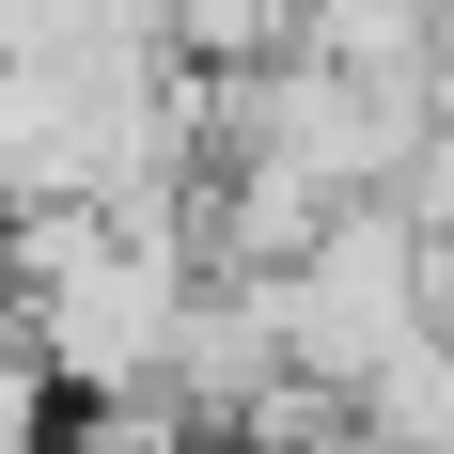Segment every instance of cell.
Segmentation results:
<instances>
[{
    "instance_id": "52a82bcc",
    "label": "cell",
    "mask_w": 454,
    "mask_h": 454,
    "mask_svg": "<svg viewBox=\"0 0 454 454\" xmlns=\"http://www.w3.org/2000/svg\"><path fill=\"white\" fill-rule=\"evenodd\" d=\"M298 454H392V439H376V423L345 408V423H314V439H298Z\"/></svg>"
},
{
    "instance_id": "277c9868",
    "label": "cell",
    "mask_w": 454,
    "mask_h": 454,
    "mask_svg": "<svg viewBox=\"0 0 454 454\" xmlns=\"http://www.w3.org/2000/svg\"><path fill=\"white\" fill-rule=\"evenodd\" d=\"M298 16H314V0H173V47H204V63H282Z\"/></svg>"
},
{
    "instance_id": "5b68a950",
    "label": "cell",
    "mask_w": 454,
    "mask_h": 454,
    "mask_svg": "<svg viewBox=\"0 0 454 454\" xmlns=\"http://www.w3.org/2000/svg\"><path fill=\"white\" fill-rule=\"evenodd\" d=\"M32 454H204V423L188 408H79L63 439H32Z\"/></svg>"
},
{
    "instance_id": "3957f363",
    "label": "cell",
    "mask_w": 454,
    "mask_h": 454,
    "mask_svg": "<svg viewBox=\"0 0 454 454\" xmlns=\"http://www.w3.org/2000/svg\"><path fill=\"white\" fill-rule=\"evenodd\" d=\"M298 32H314V47H345V63H392V79H423V63L454 47V0H314Z\"/></svg>"
},
{
    "instance_id": "6da1fadb",
    "label": "cell",
    "mask_w": 454,
    "mask_h": 454,
    "mask_svg": "<svg viewBox=\"0 0 454 454\" xmlns=\"http://www.w3.org/2000/svg\"><path fill=\"white\" fill-rule=\"evenodd\" d=\"M251 282H267V314H282V361L314 376V392H361V376L454 298V235L423 220L408 188H361V204L314 220V251H282V267H251Z\"/></svg>"
},
{
    "instance_id": "8992f818",
    "label": "cell",
    "mask_w": 454,
    "mask_h": 454,
    "mask_svg": "<svg viewBox=\"0 0 454 454\" xmlns=\"http://www.w3.org/2000/svg\"><path fill=\"white\" fill-rule=\"evenodd\" d=\"M408 204L454 235V63H439V110H423V173H408Z\"/></svg>"
},
{
    "instance_id": "ba28073f",
    "label": "cell",
    "mask_w": 454,
    "mask_h": 454,
    "mask_svg": "<svg viewBox=\"0 0 454 454\" xmlns=\"http://www.w3.org/2000/svg\"><path fill=\"white\" fill-rule=\"evenodd\" d=\"M0 220H16V204H0Z\"/></svg>"
},
{
    "instance_id": "7a4b0ae2",
    "label": "cell",
    "mask_w": 454,
    "mask_h": 454,
    "mask_svg": "<svg viewBox=\"0 0 454 454\" xmlns=\"http://www.w3.org/2000/svg\"><path fill=\"white\" fill-rule=\"evenodd\" d=\"M345 408H361L392 454H454V314H423L408 345H392V361L345 392Z\"/></svg>"
}]
</instances>
